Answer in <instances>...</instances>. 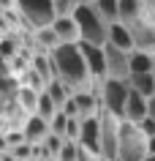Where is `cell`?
<instances>
[{
	"instance_id": "cell-23",
	"label": "cell",
	"mask_w": 155,
	"mask_h": 161,
	"mask_svg": "<svg viewBox=\"0 0 155 161\" xmlns=\"http://www.w3.org/2000/svg\"><path fill=\"white\" fill-rule=\"evenodd\" d=\"M54 112H60V109L52 104V98H49L46 93H38V104H35V112H33V115H38L41 120H46V123H49V120L54 118Z\"/></svg>"
},
{
	"instance_id": "cell-9",
	"label": "cell",
	"mask_w": 155,
	"mask_h": 161,
	"mask_svg": "<svg viewBox=\"0 0 155 161\" xmlns=\"http://www.w3.org/2000/svg\"><path fill=\"white\" fill-rule=\"evenodd\" d=\"M128 33L131 41H133V49L136 52H147V55H155V25L147 22V19H139V22H131Z\"/></svg>"
},
{
	"instance_id": "cell-5",
	"label": "cell",
	"mask_w": 155,
	"mask_h": 161,
	"mask_svg": "<svg viewBox=\"0 0 155 161\" xmlns=\"http://www.w3.org/2000/svg\"><path fill=\"white\" fill-rule=\"evenodd\" d=\"M14 6L19 11L22 25L33 33L41 27H49L54 22V8H52V0H14Z\"/></svg>"
},
{
	"instance_id": "cell-32",
	"label": "cell",
	"mask_w": 155,
	"mask_h": 161,
	"mask_svg": "<svg viewBox=\"0 0 155 161\" xmlns=\"http://www.w3.org/2000/svg\"><path fill=\"white\" fill-rule=\"evenodd\" d=\"M142 161H155V156H152V153H147V156H144Z\"/></svg>"
},
{
	"instance_id": "cell-11",
	"label": "cell",
	"mask_w": 155,
	"mask_h": 161,
	"mask_svg": "<svg viewBox=\"0 0 155 161\" xmlns=\"http://www.w3.org/2000/svg\"><path fill=\"white\" fill-rule=\"evenodd\" d=\"M19 131H22V139L27 145H41L46 139V134H49V123L41 120L38 115H27L25 123L19 126Z\"/></svg>"
},
{
	"instance_id": "cell-21",
	"label": "cell",
	"mask_w": 155,
	"mask_h": 161,
	"mask_svg": "<svg viewBox=\"0 0 155 161\" xmlns=\"http://www.w3.org/2000/svg\"><path fill=\"white\" fill-rule=\"evenodd\" d=\"M17 55H19V38L14 33L0 36V58L3 60H17Z\"/></svg>"
},
{
	"instance_id": "cell-1",
	"label": "cell",
	"mask_w": 155,
	"mask_h": 161,
	"mask_svg": "<svg viewBox=\"0 0 155 161\" xmlns=\"http://www.w3.org/2000/svg\"><path fill=\"white\" fill-rule=\"evenodd\" d=\"M49 63H52V76L63 82L71 93H85L93 90V76L87 74V66L82 60L79 44H57L49 52Z\"/></svg>"
},
{
	"instance_id": "cell-30",
	"label": "cell",
	"mask_w": 155,
	"mask_h": 161,
	"mask_svg": "<svg viewBox=\"0 0 155 161\" xmlns=\"http://www.w3.org/2000/svg\"><path fill=\"white\" fill-rule=\"evenodd\" d=\"M147 118L155 120V96H152V98H147Z\"/></svg>"
},
{
	"instance_id": "cell-25",
	"label": "cell",
	"mask_w": 155,
	"mask_h": 161,
	"mask_svg": "<svg viewBox=\"0 0 155 161\" xmlns=\"http://www.w3.org/2000/svg\"><path fill=\"white\" fill-rule=\"evenodd\" d=\"M8 153L14 156V161H33V145H27V142H19L14 147H8Z\"/></svg>"
},
{
	"instance_id": "cell-33",
	"label": "cell",
	"mask_w": 155,
	"mask_h": 161,
	"mask_svg": "<svg viewBox=\"0 0 155 161\" xmlns=\"http://www.w3.org/2000/svg\"><path fill=\"white\" fill-rule=\"evenodd\" d=\"M152 79H155V58H152Z\"/></svg>"
},
{
	"instance_id": "cell-17",
	"label": "cell",
	"mask_w": 155,
	"mask_h": 161,
	"mask_svg": "<svg viewBox=\"0 0 155 161\" xmlns=\"http://www.w3.org/2000/svg\"><path fill=\"white\" fill-rule=\"evenodd\" d=\"M30 71H33V74H38L44 79V85H49L52 79H54V76H52V63H49V55H44V52H35L33 58H30Z\"/></svg>"
},
{
	"instance_id": "cell-7",
	"label": "cell",
	"mask_w": 155,
	"mask_h": 161,
	"mask_svg": "<svg viewBox=\"0 0 155 161\" xmlns=\"http://www.w3.org/2000/svg\"><path fill=\"white\" fill-rule=\"evenodd\" d=\"M128 55L131 52H122L112 44H103V63H106V79H122L128 82L131 68H128Z\"/></svg>"
},
{
	"instance_id": "cell-3",
	"label": "cell",
	"mask_w": 155,
	"mask_h": 161,
	"mask_svg": "<svg viewBox=\"0 0 155 161\" xmlns=\"http://www.w3.org/2000/svg\"><path fill=\"white\" fill-rule=\"evenodd\" d=\"M147 156V136L139 126L120 120L117 126V161H142Z\"/></svg>"
},
{
	"instance_id": "cell-29",
	"label": "cell",
	"mask_w": 155,
	"mask_h": 161,
	"mask_svg": "<svg viewBox=\"0 0 155 161\" xmlns=\"http://www.w3.org/2000/svg\"><path fill=\"white\" fill-rule=\"evenodd\" d=\"M136 126H139V131H142L147 139H150V136H155V120H152V118H144L142 123H136Z\"/></svg>"
},
{
	"instance_id": "cell-31",
	"label": "cell",
	"mask_w": 155,
	"mask_h": 161,
	"mask_svg": "<svg viewBox=\"0 0 155 161\" xmlns=\"http://www.w3.org/2000/svg\"><path fill=\"white\" fill-rule=\"evenodd\" d=\"M147 153H152V156H155V136L147 139Z\"/></svg>"
},
{
	"instance_id": "cell-26",
	"label": "cell",
	"mask_w": 155,
	"mask_h": 161,
	"mask_svg": "<svg viewBox=\"0 0 155 161\" xmlns=\"http://www.w3.org/2000/svg\"><path fill=\"white\" fill-rule=\"evenodd\" d=\"M76 158H79V145L76 142H63V147H60L54 161H76Z\"/></svg>"
},
{
	"instance_id": "cell-8",
	"label": "cell",
	"mask_w": 155,
	"mask_h": 161,
	"mask_svg": "<svg viewBox=\"0 0 155 161\" xmlns=\"http://www.w3.org/2000/svg\"><path fill=\"white\" fill-rule=\"evenodd\" d=\"M98 115H101V112H98ZM98 115L79 123L76 145L82 150H87L90 156H98V158H101V123H98Z\"/></svg>"
},
{
	"instance_id": "cell-6",
	"label": "cell",
	"mask_w": 155,
	"mask_h": 161,
	"mask_svg": "<svg viewBox=\"0 0 155 161\" xmlns=\"http://www.w3.org/2000/svg\"><path fill=\"white\" fill-rule=\"evenodd\" d=\"M63 115L65 118H76V120H87V118H95L101 112V98H98V90H85V93H71V98L65 101L63 107Z\"/></svg>"
},
{
	"instance_id": "cell-12",
	"label": "cell",
	"mask_w": 155,
	"mask_h": 161,
	"mask_svg": "<svg viewBox=\"0 0 155 161\" xmlns=\"http://www.w3.org/2000/svg\"><path fill=\"white\" fill-rule=\"evenodd\" d=\"M147 118V98H142L139 93H133L131 90L128 98H125V109H122V120L125 123H142V120Z\"/></svg>"
},
{
	"instance_id": "cell-16",
	"label": "cell",
	"mask_w": 155,
	"mask_h": 161,
	"mask_svg": "<svg viewBox=\"0 0 155 161\" xmlns=\"http://www.w3.org/2000/svg\"><path fill=\"white\" fill-rule=\"evenodd\" d=\"M128 87L133 93H139L142 98H152L155 96V79L152 74H131L128 76Z\"/></svg>"
},
{
	"instance_id": "cell-28",
	"label": "cell",
	"mask_w": 155,
	"mask_h": 161,
	"mask_svg": "<svg viewBox=\"0 0 155 161\" xmlns=\"http://www.w3.org/2000/svg\"><path fill=\"white\" fill-rule=\"evenodd\" d=\"M142 3V11H144V19L155 25V0H139Z\"/></svg>"
},
{
	"instance_id": "cell-15",
	"label": "cell",
	"mask_w": 155,
	"mask_h": 161,
	"mask_svg": "<svg viewBox=\"0 0 155 161\" xmlns=\"http://www.w3.org/2000/svg\"><path fill=\"white\" fill-rule=\"evenodd\" d=\"M106 44H112V47H117V49H122V52H133V41H131L128 27L120 25V22H112V25H109Z\"/></svg>"
},
{
	"instance_id": "cell-27",
	"label": "cell",
	"mask_w": 155,
	"mask_h": 161,
	"mask_svg": "<svg viewBox=\"0 0 155 161\" xmlns=\"http://www.w3.org/2000/svg\"><path fill=\"white\" fill-rule=\"evenodd\" d=\"M65 115H63V112H54V118L49 120V134H54V136H60L63 139V131H65Z\"/></svg>"
},
{
	"instance_id": "cell-14",
	"label": "cell",
	"mask_w": 155,
	"mask_h": 161,
	"mask_svg": "<svg viewBox=\"0 0 155 161\" xmlns=\"http://www.w3.org/2000/svg\"><path fill=\"white\" fill-rule=\"evenodd\" d=\"M139 19H144L139 0H117V22L120 25H131V22H139Z\"/></svg>"
},
{
	"instance_id": "cell-2",
	"label": "cell",
	"mask_w": 155,
	"mask_h": 161,
	"mask_svg": "<svg viewBox=\"0 0 155 161\" xmlns=\"http://www.w3.org/2000/svg\"><path fill=\"white\" fill-rule=\"evenodd\" d=\"M74 22L79 30V41L82 44H93V47H103L106 36H109V25L98 17V11L87 3H79V8L74 11Z\"/></svg>"
},
{
	"instance_id": "cell-19",
	"label": "cell",
	"mask_w": 155,
	"mask_h": 161,
	"mask_svg": "<svg viewBox=\"0 0 155 161\" xmlns=\"http://www.w3.org/2000/svg\"><path fill=\"white\" fill-rule=\"evenodd\" d=\"M14 101H17V107L25 112V115H33V112H35V104H38V93L30 90V87H25V85H19Z\"/></svg>"
},
{
	"instance_id": "cell-20",
	"label": "cell",
	"mask_w": 155,
	"mask_h": 161,
	"mask_svg": "<svg viewBox=\"0 0 155 161\" xmlns=\"http://www.w3.org/2000/svg\"><path fill=\"white\" fill-rule=\"evenodd\" d=\"M44 93H46V96L52 98V104H54L57 109H63V107H65V101L71 98V90H68L65 85H63V82H57V79H52L49 85L44 87Z\"/></svg>"
},
{
	"instance_id": "cell-24",
	"label": "cell",
	"mask_w": 155,
	"mask_h": 161,
	"mask_svg": "<svg viewBox=\"0 0 155 161\" xmlns=\"http://www.w3.org/2000/svg\"><path fill=\"white\" fill-rule=\"evenodd\" d=\"M52 8H54V17H74L79 0H52Z\"/></svg>"
},
{
	"instance_id": "cell-4",
	"label": "cell",
	"mask_w": 155,
	"mask_h": 161,
	"mask_svg": "<svg viewBox=\"0 0 155 161\" xmlns=\"http://www.w3.org/2000/svg\"><path fill=\"white\" fill-rule=\"evenodd\" d=\"M98 98H101V112L112 115L114 120H122V109H125V98H128L131 87L122 79H101L95 82Z\"/></svg>"
},
{
	"instance_id": "cell-10",
	"label": "cell",
	"mask_w": 155,
	"mask_h": 161,
	"mask_svg": "<svg viewBox=\"0 0 155 161\" xmlns=\"http://www.w3.org/2000/svg\"><path fill=\"white\" fill-rule=\"evenodd\" d=\"M79 52H82V60H85L87 74L93 76V82H101V79H106L103 47H93V44H82V41H79Z\"/></svg>"
},
{
	"instance_id": "cell-22",
	"label": "cell",
	"mask_w": 155,
	"mask_h": 161,
	"mask_svg": "<svg viewBox=\"0 0 155 161\" xmlns=\"http://www.w3.org/2000/svg\"><path fill=\"white\" fill-rule=\"evenodd\" d=\"M93 8L98 11V17H101L106 25L117 22V0H95Z\"/></svg>"
},
{
	"instance_id": "cell-18",
	"label": "cell",
	"mask_w": 155,
	"mask_h": 161,
	"mask_svg": "<svg viewBox=\"0 0 155 161\" xmlns=\"http://www.w3.org/2000/svg\"><path fill=\"white\" fill-rule=\"evenodd\" d=\"M152 58L155 55H147V52H131L128 55V68L131 74H152Z\"/></svg>"
},
{
	"instance_id": "cell-13",
	"label": "cell",
	"mask_w": 155,
	"mask_h": 161,
	"mask_svg": "<svg viewBox=\"0 0 155 161\" xmlns=\"http://www.w3.org/2000/svg\"><path fill=\"white\" fill-rule=\"evenodd\" d=\"M49 27H52V33L57 36L60 44H79V30H76L74 17H54V22Z\"/></svg>"
}]
</instances>
